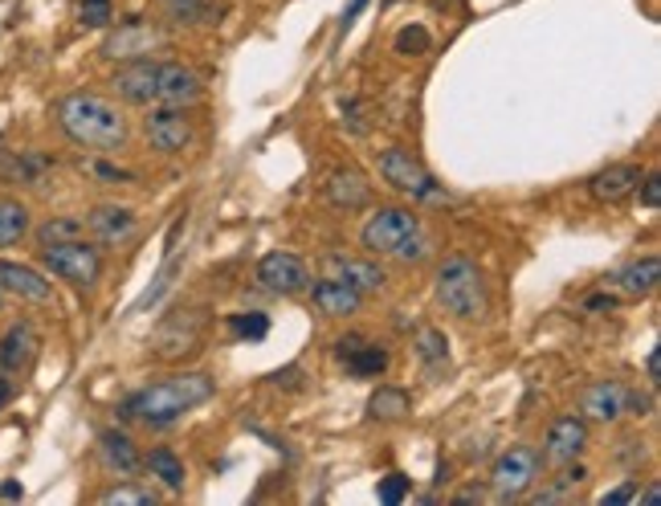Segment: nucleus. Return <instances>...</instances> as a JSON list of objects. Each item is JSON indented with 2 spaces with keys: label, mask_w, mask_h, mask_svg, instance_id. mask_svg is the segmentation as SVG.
Masks as SVG:
<instances>
[{
  "label": "nucleus",
  "mask_w": 661,
  "mask_h": 506,
  "mask_svg": "<svg viewBox=\"0 0 661 506\" xmlns=\"http://www.w3.org/2000/svg\"><path fill=\"white\" fill-rule=\"evenodd\" d=\"M42 270L58 282H70L78 291H91L103 278V249L91 237H74V242H54L42 246Z\"/></svg>",
  "instance_id": "423d86ee"
},
{
  "label": "nucleus",
  "mask_w": 661,
  "mask_h": 506,
  "mask_svg": "<svg viewBox=\"0 0 661 506\" xmlns=\"http://www.w3.org/2000/svg\"><path fill=\"white\" fill-rule=\"evenodd\" d=\"M98 461H103V470L115 478H135L143 470V454H139V445L119 429H107L98 433Z\"/></svg>",
  "instance_id": "412c9836"
},
{
  "label": "nucleus",
  "mask_w": 661,
  "mask_h": 506,
  "mask_svg": "<svg viewBox=\"0 0 661 506\" xmlns=\"http://www.w3.org/2000/svg\"><path fill=\"white\" fill-rule=\"evenodd\" d=\"M359 242L368 254L376 258H392V261H425L429 258V233H425V221L413 213V209H400V204H385L368 216V225L359 233Z\"/></svg>",
  "instance_id": "7ed1b4c3"
},
{
  "label": "nucleus",
  "mask_w": 661,
  "mask_h": 506,
  "mask_svg": "<svg viewBox=\"0 0 661 506\" xmlns=\"http://www.w3.org/2000/svg\"><path fill=\"white\" fill-rule=\"evenodd\" d=\"M416 360L425 364V368L437 376V372H446L449 368V339L441 336V331H433V327H425L421 336H416Z\"/></svg>",
  "instance_id": "7c9ffc66"
},
{
  "label": "nucleus",
  "mask_w": 661,
  "mask_h": 506,
  "mask_svg": "<svg viewBox=\"0 0 661 506\" xmlns=\"http://www.w3.org/2000/svg\"><path fill=\"white\" fill-rule=\"evenodd\" d=\"M482 498H486L482 491H462L458 498H453V503H482Z\"/></svg>",
  "instance_id": "09e8293b"
},
{
  "label": "nucleus",
  "mask_w": 661,
  "mask_h": 506,
  "mask_svg": "<svg viewBox=\"0 0 661 506\" xmlns=\"http://www.w3.org/2000/svg\"><path fill=\"white\" fill-rule=\"evenodd\" d=\"M74 237H86V221L74 213H62V216H49L42 221L37 230V246H54V242H74Z\"/></svg>",
  "instance_id": "2f4dec72"
},
{
  "label": "nucleus",
  "mask_w": 661,
  "mask_h": 506,
  "mask_svg": "<svg viewBox=\"0 0 661 506\" xmlns=\"http://www.w3.org/2000/svg\"><path fill=\"white\" fill-rule=\"evenodd\" d=\"M425 49H429V33L421 30V25H409V30L397 33V54L413 58V54H425Z\"/></svg>",
  "instance_id": "4c0bfd02"
},
{
  "label": "nucleus",
  "mask_w": 661,
  "mask_h": 506,
  "mask_svg": "<svg viewBox=\"0 0 661 506\" xmlns=\"http://www.w3.org/2000/svg\"><path fill=\"white\" fill-rule=\"evenodd\" d=\"M155 9L168 25H216L221 16L213 0H155Z\"/></svg>",
  "instance_id": "bb28decb"
},
{
  "label": "nucleus",
  "mask_w": 661,
  "mask_h": 506,
  "mask_svg": "<svg viewBox=\"0 0 661 506\" xmlns=\"http://www.w3.org/2000/svg\"><path fill=\"white\" fill-rule=\"evenodd\" d=\"M637 197H641V204H646V209H661V176H641Z\"/></svg>",
  "instance_id": "ea45409f"
},
{
  "label": "nucleus",
  "mask_w": 661,
  "mask_h": 506,
  "mask_svg": "<svg viewBox=\"0 0 661 506\" xmlns=\"http://www.w3.org/2000/svg\"><path fill=\"white\" fill-rule=\"evenodd\" d=\"M649 409H653V397H641V388H625V413L649 416Z\"/></svg>",
  "instance_id": "a19ab883"
},
{
  "label": "nucleus",
  "mask_w": 661,
  "mask_h": 506,
  "mask_svg": "<svg viewBox=\"0 0 661 506\" xmlns=\"http://www.w3.org/2000/svg\"><path fill=\"white\" fill-rule=\"evenodd\" d=\"M585 482V470L576 466V470H564V474L555 478L552 486H543V491L531 494V503L535 506H547V503H568V498H576V486Z\"/></svg>",
  "instance_id": "473e14b6"
},
{
  "label": "nucleus",
  "mask_w": 661,
  "mask_h": 506,
  "mask_svg": "<svg viewBox=\"0 0 661 506\" xmlns=\"http://www.w3.org/2000/svg\"><path fill=\"white\" fill-rule=\"evenodd\" d=\"M539 482V454L531 445H510L491 470L494 498H523Z\"/></svg>",
  "instance_id": "1a4fd4ad"
},
{
  "label": "nucleus",
  "mask_w": 661,
  "mask_h": 506,
  "mask_svg": "<svg viewBox=\"0 0 661 506\" xmlns=\"http://www.w3.org/2000/svg\"><path fill=\"white\" fill-rule=\"evenodd\" d=\"M588 445V421L585 416H559L552 429H547V445H543V458L552 466H571V461L585 454Z\"/></svg>",
  "instance_id": "a211bd4d"
},
{
  "label": "nucleus",
  "mask_w": 661,
  "mask_h": 506,
  "mask_svg": "<svg viewBox=\"0 0 661 506\" xmlns=\"http://www.w3.org/2000/svg\"><path fill=\"white\" fill-rule=\"evenodd\" d=\"M0 498H21V486L16 482H0Z\"/></svg>",
  "instance_id": "de8ad7c7"
},
{
  "label": "nucleus",
  "mask_w": 661,
  "mask_h": 506,
  "mask_svg": "<svg viewBox=\"0 0 661 506\" xmlns=\"http://www.w3.org/2000/svg\"><path fill=\"white\" fill-rule=\"evenodd\" d=\"M585 307H588V310H613V307H616V298H613V294H597V298H588Z\"/></svg>",
  "instance_id": "a18cd8bd"
},
{
  "label": "nucleus",
  "mask_w": 661,
  "mask_h": 506,
  "mask_svg": "<svg viewBox=\"0 0 661 506\" xmlns=\"http://www.w3.org/2000/svg\"><path fill=\"white\" fill-rule=\"evenodd\" d=\"M54 119L62 127V136L86 152H98V155H115L127 148L131 139V127H127L123 110L115 107L110 98H98V94H66L58 98L54 107Z\"/></svg>",
  "instance_id": "f03ea898"
},
{
  "label": "nucleus",
  "mask_w": 661,
  "mask_h": 506,
  "mask_svg": "<svg viewBox=\"0 0 661 506\" xmlns=\"http://www.w3.org/2000/svg\"><path fill=\"white\" fill-rule=\"evenodd\" d=\"M204 94V82H200L197 70H188L180 62L160 66V82H155V103L160 107H192Z\"/></svg>",
  "instance_id": "f3484780"
},
{
  "label": "nucleus",
  "mask_w": 661,
  "mask_h": 506,
  "mask_svg": "<svg viewBox=\"0 0 661 506\" xmlns=\"http://www.w3.org/2000/svg\"><path fill=\"white\" fill-rule=\"evenodd\" d=\"M646 372H649V384H661V352L653 348L646 360Z\"/></svg>",
  "instance_id": "c03bdc74"
},
{
  "label": "nucleus",
  "mask_w": 661,
  "mask_h": 506,
  "mask_svg": "<svg viewBox=\"0 0 661 506\" xmlns=\"http://www.w3.org/2000/svg\"><path fill=\"white\" fill-rule=\"evenodd\" d=\"M637 185H641V168L637 164H609V168H600L588 180V192L600 204H621V200H629L637 192Z\"/></svg>",
  "instance_id": "5701e85b"
},
{
  "label": "nucleus",
  "mask_w": 661,
  "mask_h": 506,
  "mask_svg": "<svg viewBox=\"0 0 661 506\" xmlns=\"http://www.w3.org/2000/svg\"><path fill=\"white\" fill-rule=\"evenodd\" d=\"M580 413L585 421H600V425H613L625 416V384L621 380H597L585 388L580 397Z\"/></svg>",
  "instance_id": "4be33fe9"
},
{
  "label": "nucleus",
  "mask_w": 661,
  "mask_h": 506,
  "mask_svg": "<svg viewBox=\"0 0 661 506\" xmlns=\"http://www.w3.org/2000/svg\"><path fill=\"white\" fill-rule=\"evenodd\" d=\"M82 221L94 246H127L139 237V213L131 204H94Z\"/></svg>",
  "instance_id": "f8f14e48"
},
{
  "label": "nucleus",
  "mask_w": 661,
  "mask_h": 506,
  "mask_svg": "<svg viewBox=\"0 0 661 506\" xmlns=\"http://www.w3.org/2000/svg\"><path fill=\"white\" fill-rule=\"evenodd\" d=\"M404 494H409V478L404 474H388L380 482V503H404Z\"/></svg>",
  "instance_id": "58836bf2"
},
{
  "label": "nucleus",
  "mask_w": 661,
  "mask_h": 506,
  "mask_svg": "<svg viewBox=\"0 0 661 506\" xmlns=\"http://www.w3.org/2000/svg\"><path fill=\"white\" fill-rule=\"evenodd\" d=\"M213 392H216L213 376H204V372H180V376H164V380L131 392V397L119 404V416H123V421H139V425H147V429H168V425H176L185 413L200 409Z\"/></svg>",
  "instance_id": "f257e3e1"
},
{
  "label": "nucleus",
  "mask_w": 661,
  "mask_h": 506,
  "mask_svg": "<svg viewBox=\"0 0 661 506\" xmlns=\"http://www.w3.org/2000/svg\"><path fill=\"white\" fill-rule=\"evenodd\" d=\"M98 503L103 506H152L155 494L143 491V486H131V478H119V486H110V491L98 494Z\"/></svg>",
  "instance_id": "f704fd0d"
},
{
  "label": "nucleus",
  "mask_w": 661,
  "mask_h": 506,
  "mask_svg": "<svg viewBox=\"0 0 661 506\" xmlns=\"http://www.w3.org/2000/svg\"><path fill=\"white\" fill-rule=\"evenodd\" d=\"M335 355L343 360V368L352 372V376H385L388 364H392V355H388L385 343H371V339H364V336L339 339Z\"/></svg>",
  "instance_id": "6ab92c4d"
},
{
  "label": "nucleus",
  "mask_w": 661,
  "mask_h": 506,
  "mask_svg": "<svg viewBox=\"0 0 661 506\" xmlns=\"http://www.w3.org/2000/svg\"><path fill=\"white\" fill-rule=\"evenodd\" d=\"M164 46H168V33L160 30V25H152V21L131 16L119 30L107 33L103 58H110V62H139V58H152L155 49H164Z\"/></svg>",
  "instance_id": "6e6552de"
},
{
  "label": "nucleus",
  "mask_w": 661,
  "mask_h": 506,
  "mask_svg": "<svg viewBox=\"0 0 661 506\" xmlns=\"http://www.w3.org/2000/svg\"><path fill=\"white\" fill-rule=\"evenodd\" d=\"M658 282H661V258H653V254L629 261V266H621V270L609 274V286L621 291L625 298H646V294L658 291Z\"/></svg>",
  "instance_id": "393cba45"
},
{
  "label": "nucleus",
  "mask_w": 661,
  "mask_h": 506,
  "mask_svg": "<svg viewBox=\"0 0 661 506\" xmlns=\"http://www.w3.org/2000/svg\"><path fill=\"white\" fill-rule=\"evenodd\" d=\"M209 336V307H180L164 315L152 336V352L160 360H185L200 352V343Z\"/></svg>",
  "instance_id": "0eeeda50"
},
{
  "label": "nucleus",
  "mask_w": 661,
  "mask_h": 506,
  "mask_svg": "<svg viewBox=\"0 0 661 506\" xmlns=\"http://www.w3.org/2000/svg\"><path fill=\"white\" fill-rule=\"evenodd\" d=\"M658 498H661V491H658V486H649L646 494H633V503H658Z\"/></svg>",
  "instance_id": "49530a36"
},
{
  "label": "nucleus",
  "mask_w": 661,
  "mask_h": 506,
  "mask_svg": "<svg viewBox=\"0 0 661 506\" xmlns=\"http://www.w3.org/2000/svg\"><path fill=\"white\" fill-rule=\"evenodd\" d=\"M229 336L258 343V339L270 336V315H262V310H237V315H229Z\"/></svg>",
  "instance_id": "72a5a7b5"
},
{
  "label": "nucleus",
  "mask_w": 661,
  "mask_h": 506,
  "mask_svg": "<svg viewBox=\"0 0 661 506\" xmlns=\"http://www.w3.org/2000/svg\"><path fill=\"white\" fill-rule=\"evenodd\" d=\"M143 466H147V474L164 486V491H185V482H188V470H185V461L176 458L172 449H152L147 458H143Z\"/></svg>",
  "instance_id": "cd10ccee"
},
{
  "label": "nucleus",
  "mask_w": 661,
  "mask_h": 506,
  "mask_svg": "<svg viewBox=\"0 0 661 506\" xmlns=\"http://www.w3.org/2000/svg\"><path fill=\"white\" fill-rule=\"evenodd\" d=\"M143 136H147V143H152L155 152L180 155L192 148L197 131H192L188 107H160V103H152L147 119H143Z\"/></svg>",
  "instance_id": "9d476101"
},
{
  "label": "nucleus",
  "mask_w": 661,
  "mask_h": 506,
  "mask_svg": "<svg viewBox=\"0 0 661 506\" xmlns=\"http://www.w3.org/2000/svg\"><path fill=\"white\" fill-rule=\"evenodd\" d=\"M78 172L98 180V185H135V172L119 168V164H107V160H82Z\"/></svg>",
  "instance_id": "c9c22d12"
},
{
  "label": "nucleus",
  "mask_w": 661,
  "mask_h": 506,
  "mask_svg": "<svg viewBox=\"0 0 661 506\" xmlns=\"http://www.w3.org/2000/svg\"><path fill=\"white\" fill-rule=\"evenodd\" d=\"M633 494H637L633 486H616V491L600 494V503H604V506H609V503H633Z\"/></svg>",
  "instance_id": "37998d69"
},
{
  "label": "nucleus",
  "mask_w": 661,
  "mask_h": 506,
  "mask_svg": "<svg viewBox=\"0 0 661 506\" xmlns=\"http://www.w3.org/2000/svg\"><path fill=\"white\" fill-rule=\"evenodd\" d=\"M310 303L327 319H347V315H355V310L364 307V294L355 291V286H347L343 278L327 274L319 282H310Z\"/></svg>",
  "instance_id": "aec40b11"
},
{
  "label": "nucleus",
  "mask_w": 661,
  "mask_h": 506,
  "mask_svg": "<svg viewBox=\"0 0 661 506\" xmlns=\"http://www.w3.org/2000/svg\"><path fill=\"white\" fill-rule=\"evenodd\" d=\"M155 82H160V62L139 58V62H123V70H115L110 91L119 94L131 107H152L155 103Z\"/></svg>",
  "instance_id": "dca6fc26"
},
{
  "label": "nucleus",
  "mask_w": 661,
  "mask_h": 506,
  "mask_svg": "<svg viewBox=\"0 0 661 506\" xmlns=\"http://www.w3.org/2000/svg\"><path fill=\"white\" fill-rule=\"evenodd\" d=\"M29 233V209L13 197H0V249L16 246Z\"/></svg>",
  "instance_id": "c756f323"
},
{
  "label": "nucleus",
  "mask_w": 661,
  "mask_h": 506,
  "mask_svg": "<svg viewBox=\"0 0 661 506\" xmlns=\"http://www.w3.org/2000/svg\"><path fill=\"white\" fill-rule=\"evenodd\" d=\"M380 180L388 188H397L400 197L416 200V204H449L453 200L446 192V185H437V176L413 152H404V148L380 152Z\"/></svg>",
  "instance_id": "39448f33"
},
{
  "label": "nucleus",
  "mask_w": 661,
  "mask_h": 506,
  "mask_svg": "<svg viewBox=\"0 0 661 506\" xmlns=\"http://www.w3.org/2000/svg\"><path fill=\"white\" fill-rule=\"evenodd\" d=\"M78 21L86 30H110L115 25V4L110 0H78Z\"/></svg>",
  "instance_id": "e433bc0d"
},
{
  "label": "nucleus",
  "mask_w": 661,
  "mask_h": 506,
  "mask_svg": "<svg viewBox=\"0 0 661 506\" xmlns=\"http://www.w3.org/2000/svg\"><path fill=\"white\" fill-rule=\"evenodd\" d=\"M258 282H262V291L291 298V294L307 291L310 274H307V266H303V258H294L286 249H274V254H265V258L258 261Z\"/></svg>",
  "instance_id": "4468645a"
},
{
  "label": "nucleus",
  "mask_w": 661,
  "mask_h": 506,
  "mask_svg": "<svg viewBox=\"0 0 661 506\" xmlns=\"http://www.w3.org/2000/svg\"><path fill=\"white\" fill-rule=\"evenodd\" d=\"M4 303H9V294H4V286H0V310H4Z\"/></svg>",
  "instance_id": "8fccbe9b"
},
{
  "label": "nucleus",
  "mask_w": 661,
  "mask_h": 506,
  "mask_svg": "<svg viewBox=\"0 0 661 506\" xmlns=\"http://www.w3.org/2000/svg\"><path fill=\"white\" fill-rule=\"evenodd\" d=\"M409 409H413L409 392L392 388V384H380L368 397V416H376V421H400V416H409Z\"/></svg>",
  "instance_id": "c85d7f7f"
},
{
  "label": "nucleus",
  "mask_w": 661,
  "mask_h": 506,
  "mask_svg": "<svg viewBox=\"0 0 661 506\" xmlns=\"http://www.w3.org/2000/svg\"><path fill=\"white\" fill-rule=\"evenodd\" d=\"M331 278H343L347 286H355L359 294H380L388 286V274L368 258H347V254H331L327 258Z\"/></svg>",
  "instance_id": "b1692460"
},
{
  "label": "nucleus",
  "mask_w": 661,
  "mask_h": 506,
  "mask_svg": "<svg viewBox=\"0 0 661 506\" xmlns=\"http://www.w3.org/2000/svg\"><path fill=\"white\" fill-rule=\"evenodd\" d=\"M37 355H42V331L29 319H16L0 331V372L4 376H13V380L29 376Z\"/></svg>",
  "instance_id": "9b49d317"
},
{
  "label": "nucleus",
  "mask_w": 661,
  "mask_h": 506,
  "mask_svg": "<svg viewBox=\"0 0 661 506\" xmlns=\"http://www.w3.org/2000/svg\"><path fill=\"white\" fill-rule=\"evenodd\" d=\"M13 397H16V380H13V376H4V372H0V413H4L9 404H13Z\"/></svg>",
  "instance_id": "79ce46f5"
},
{
  "label": "nucleus",
  "mask_w": 661,
  "mask_h": 506,
  "mask_svg": "<svg viewBox=\"0 0 661 506\" xmlns=\"http://www.w3.org/2000/svg\"><path fill=\"white\" fill-rule=\"evenodd\" d=\"M0 286H4V294H13L21 303H33V307H49V303H54V282H49V274L37 270V266H25V261L0 258Z\"/></svg>",
  "instance_id": "2eb2a0df"
},
{
  "label": "nucleus",
  "mask_w": 661,
  "mask_h": 506,
  "mask_svg": "<svg viewBox=\"0 0 661 506\" xmlns=\"http://www.w3.org/2000/svg\"><path fill=\"white\" fill-rule=\"evenodd\" d=\"M327 200L335 204V209H343V213H359V209H368L371 204V185L359 176L355 168H339L327 176L323 185Z\"/></svg>",
  "instance_id": "a878e982"
},
{
  "label": "nucleus",
  "mask_w": 661,
  "mask_h": 506,
  "mask_svg": "<svg viewBox=\"0 0 661 506\" xmlns=\"http://www.w3.org/2000/svg\"><path fill=\"white\" fill-rule=\"evenodd\" d=\"M0 180L13 188H29V192H46L58 180V164L42 152H0Z\"/></svg>",
  "instance_id": "ddd939ff"
},
{
  "label": "nucleus",
  "mask_w": 661,
  "mask_h": 506,
  "mask_svg": "<svg viewBox=\"0 0 661 506\" xmlns=\"http://www.w3.org/2000/svg\"><path fill=\"white\" fill-rule=\"evenodd\" d=\"M433 294L446 315L462 322H474V319H486L491 310V291H486V278L477 270V261H470L465 254H453L437 266L433 274Z\"/></svg>",
  "instance_id": "20e7f679"
}]
</instances>
